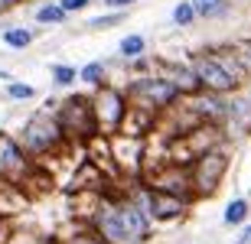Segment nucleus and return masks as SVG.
I'll return each mask as SVG.
<instances>
[{"label":"nucleus","mask_w":251,"mask_h":244,"mask_svg":"<svg viewBox=\"0 0 251 244\" xmlns=\"http://www.w3.org/2000/svg\"><path fill=\"white\" fill-rule=\"evenodd\" d=\"M196 72H199V82H205L209 88H215V91H232L235 88V75L222 62H215V59H199Z\"/></svg>","instance_id":"4"},{"label":"nucleus","mask_w":251,"mask_h":244,"mask_svg":"<svg viewBox=\"0 0 251 244\" xmlns=\"http://www.w3.org/2000/svg\"><path fill=\"white\" fill-rule=\"evenodd\" d=\"M118 222H121L124 241L144 238V231H147V225H144V215H140V208H137V205H124V208H118Z\"/></svg>","instance_id":"6"},{"label":"nucleus","mask_w":251,"mask_h":244,"mask_svg":"<svg viewBox=\"0 0 251 244\" xmlns=\"http://www.w3.org/2000/svg\"><path fill=\"white\" fill-rule=\"evenodd\" d=\"M52 72H56V82H62V85H69V82H72V78H75V72H72V68H69V66H56V68H52Z\"/></svg>","instance_id":"17"},{"label":"nucleus","mask_w":251,"mask_h":244,"mask_svg":"<svg viewBox=\"0 0 251 244\" xmlns=\"http://www.w3.org/2000/svg\"><path fill=\"white\" fill-rule=\"evenodd\" d=\"M95 111H98V124L101 127H118L124 117V98L118 91H104L95 98Z\"/></svg>","instance_id":"5"},{"label":"nucleus","mask_w":251,"mask_h":244,"mask_svg":"<svg viewBox=\"0 0 251 244\" xmlns=\"http://www.w3.org/2000/svg\"><path fill=\"white\" fill-rule=\"evenodd\" d=\"M193 3H179L176 10H173V17H176V23H193Z\"/></svg>","instance_id":"15"},{"label":"nucleus","mask_w":251,"mask_h":244,"mask_svg":"<svg viewBox=\"0 0 251 244\" xmlns=\"http://www.w3.org/2000/svg\"><path fill=\"white\" fill-rule=\"evenodd\" d=\"M127 94L137 104H144V108H163V104L176 101L179 88L170 85V82H163V78H140V82H134L127 88Z\"/></svg>","instance_id":"1"},{"label":"nucleus","mask_w":251,"mask_h":244,"mask_svg":"<svg viewBox=\"0 0 251 244\" xmlns=\"http://www.w3.org/2000/svg\"><path fill=\"white\" fill-rule=\"evenodd\" d=\"M235 244H251V228H248V231H245V235L238 238V241H235Z\"/></svg>","instance_id":"21"},{"label":"nucleus","mask_w":251,"mask_h":244,"mask_svg":"<svg viewBox=\"0 0 251 244\" xmlns=\"http://www.w3.org/2000/svg\"><path fill=\"white\" fill-rule=\"evenodd\" d=\"M225 173V156L222 153H205L202 160L196 163V173H193V182L199 192H212L219 186V179Z\"/></svg>","instance_id":"2"},{"label":"nucleus","mask_w":251,"mask_h":244,"mask_svg":"<svg viewBox=\"0 0 251 244\" xmlns=\"http://www.w3.org/2000/svg\"><path fill=\"white\" fill-rule=\"evenodd\" d=\"M121 52H124V56H140V52H144V39H140V36H127L121 43Z\"/></svg>","instance_id":"14"},{"label":"nucleus","mask_w":251,"mask_h":244,"mask_svg":"<svg viewBox=\"0 0 251 244\" xmlns=\"http://www.w3.org/2000/svg\"><path fill=\"white\" fill-rule=\"evenodd\" d=\"M62 17H65V10L59 3H49V7L39 10V23H62Z\"/></svg>","instance_id":"13"},{"label":"nucleus","mask_w":251,"mask_h":244,"mask_svg":"<svg viewBox=\"0 0 251 244\" xmlns=\"http://www.w3.org/2000/svg\"><path fill=\"white\" fill-rule=\"evenodd\" d=\"M75 244H101V241H95V238H78Z\"/></svg>","instance_id":"22"},{"label":"nucleus","mask_w":251,"mask_h":244,"mask_svg":"<svg viewBox=\"0 0 251 244\" xmlns=\"http://www.w3.org/2000/svg\"><path fill=\"white\" fill-rule=\"evenodd\" d=\"M85 3H88V0H62L59 7H62V10H82Z\"/></svg>","instance_id":"19"},{"label":"nucleus","mask_w":251,"mask_h":244,"mask_svg":"<svg viewBox=\"0 0 251 244\" xmlns=\"http://www.w3.org/2000/svg\"><path fill=\"white\" fill-rule=\"evenodd\" d=\"M10 98L26 101V98H33V88H29V85H10Z\"/></svg>","instance_id":"16"},{"label":"nucleus","mask_w":251,"mask_h":244,"mask_svg":"<svg viewBox=\"0 0 251 244\" xmlns=\"http://www.w3.org/2000/svg\"><path fill=\"white\" fill-rule=\"evenodd\" d=\"M101 231L111 241H124V231H121V222H118V212H108V215H101Z\"/></svg>","instance_id":"9"},{"label":"nucleus","mask_w":251,"mask_h":244,"mask_svg":"<svg viewBox=\"0 0 251 244\" xmlns=\"http://www.w3.org/2000/svg\"><path fill=\"white\" fill-rule=\"evenodd\" d=\"M104 3H111V7H127V3H134V0H104Z\"/></svg>","instance_id":"20"},{"label":"nucleus","mask_w":251,"mask_h":244,"mask_svg":"<svg viewBox=\"0 0 251 244\" xmlns=\"http://www.w3.org/2000/svg\"><path fill=\"white\" fill-rule=\"evenodd\" d=\"M183 199L179 196H170V192H157V196L150 199V212H153V218H176L183 215Z\"/></svg>","instance_id":"7"},{"label":"nucleus","mask_w":251,"mask_h":244,"mask_svg":"<svg viewBox=\"0 0 251 244\" xmlns=\"http://www.w3.org/2000/svg\"><path fill=\"white\" fill-rule=\"evenodd\" d=\"M82 78H85V82H101V66H98V62H92V66L82 72Z\"/></svg>","instance_id":"18"},{"label":"nucleus","mask_w":251,"mask_h":244,"mask_svg":"<svg viewBox=\"0 0 251 244\" xmlns=\"http://www.w3.org/2000/svg\"><path fill=\"white\" fill-rule=\"evenodd\" d=\"M59 127H62L59 121H43V117H36V121L26 124L23 143H26L29 150H49V147L59 140Z\"/></svg>","instance_id":"3"},{"label":"nucleus","mask_w":251,"mask_h":244,"mask_svg":"<svg viewBox=\"0 0 251 244\" xmlns=\"http://www.w3.org/2000/svg\"><path fill=\"white\" fill-rule=\"evenodd\" d=\"M29 39H33V33H29V29H10L7 36H3V43H7V46H13V49H23V46H29Z\"/></svg>","instance_id":"12"},{"label":"nucleus","mask_w":251,"mask_h":244,"mask_svg":"<svg viewBox=\"0 0 251 244\" xmlns=\"http://www.w3.org/2000/svg\"><path fill=\"white\" fill-rule=\"evenodd\" d=\"M10 3H17V0H0V7H10Z\"/></svg>","instance_id":"23"},{"label":"nucleus","mask_w":251,"mask_h":244,"mask_svg":"<svg viewBox=\"0 0 251 244\" xmlns=\"http://www.w3.org/2000/svg\"><path fill=\"white\" fill-rule=\"evenodd\" d=\"M245 215H248V202H242V199H235L232 205L225 208V222H228V225H238Z\"/></svg>","instance_id":"11"},{"label":"nucleus","mask_w":251,"mask_h":244,"mask_svg":"<svg viewBox=\"0 0 251 244\" xmlns=\"http://www.w3.org/2000/svg\"><path fill=\"white\" fill-rule=\"evenodd\" d=\"M193 10L202 17H219L225 13V0H193Z\"/></svg>","instance_id":"10"},{"label":"nucleus","mask_w":251,"mask_h":244,"mask_svg":"<svg viewBox=\"0 0 251 244\" xmlns=\"http://www.w3.org/2000/svg\"><path fill=\"white\" fill-rule=\"evenodd\" d=\"M20 166H23V150L0 133V173H17Z\"/></svg>","instance_id":"8"}]
</instances>
